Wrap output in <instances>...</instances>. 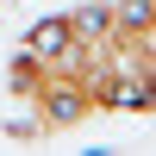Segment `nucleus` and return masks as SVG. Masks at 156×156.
I'll use <instances>...</instances> for the list:
<instances>
[{
  "label": "nucleus",
  "mask_w": 156,
  "mask_h": 156,
  "mask_svg": "<svg viewBox=\"0 0 156 156\" xmlns=\"http://www.w3.org/2000/svg\"><path fill=\"white\" fill-rule=\"evenodd\" d=\"M112 19H119V31L125 25H150V0H112Z\"/></svg>",
  "instance_id": "f257e3e1"
}]
</instances>
